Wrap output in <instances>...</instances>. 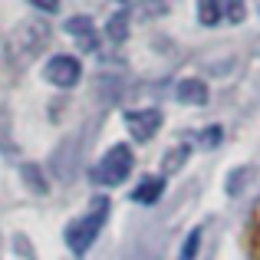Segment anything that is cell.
<instances>
[{
    "instance_id": "obj_1",
    "label": "cell",
    "mask_w": 260,
    "mask_h": 260,
    "mask_svg": "<svg viewBox=\"0 0 260 260\" xmlns=\"http://www.w3.org/2000/svg\"><path fill=\"white\" fill-rule=\"evenodd\" d=\"M109 217V201L106 198H95L92 201V211H89L86 217H79V221H73L70 228H66V244H70V250H76V254H86L89 247H92V241L99 237L102 224H106Z\"/></svg>"
},
{
    "instance_id": "obj_2",
    "label": "cell",
    "mask_w": 260,
    "mask_h": 260,
    "mask_svg": "<svg viewBox=\"0 0 260 260\" xmlns=\"http://www.w3.org/2000/svg\"><path fill=\"white\" fill-rule=\"evenodd\" d=\"M132 152H128V145H112L106 155H102V161L92 168V181L95 184H109V188H115V184H122L132 172Z\"/></svg>"
},
{
    "instance_id": "obj_3",
    "label": "cell",
    "mask_w": 260,
    "mask_h": 260,
    "mask_svg": "<svg viewBox=\"0 0 260 260\" xmlns=\"http://www.w3.org/2000/svg\"><path fill=\"white\" fill-rule=\"evenodd\" d=\"M79 76H83V66H79L76 56H53L50 63H46V79H50L53 86H59V89L76 86Z\"/></svg>"
},
{
    "instance_id": "obj_4",
    "label": "cell",
    "mask_w": 260,
    "mask_h": 260,
    "mask_svg": "<svg viewBox=\"0 0 260 260\" xmlns=\"http://www.w3.org/2000/svg\"><path fill=\"white\" fill-rule=\"evenodd\" d=\"M125 125L132 132L135 142L155 139V132L161 128V112L158 109H139V112H125Z\"/></svg>"
},
{
    "instance_id": "obj_5",
    "label": "cell",
    "mask_w": 260,
    "mask_h": 260,
    "mask_svg": "<svg viewBox=\"0 0 260 260\" xmlns=\"http://www.w3.org/2000/svg\"><path fill=\"white\" fill-rule=\"evenodd\" d=\"M175 95H178V102L201 106V102H208V86H204L201 79H181V83L175 86Z\"/></svg>"
},
{
    "instance_id": "obj_6",
    "label": "cell",
    "mask_w": 260,
    "mask_h": 260,
    "mask_svg": "<svg viewBox=\"0 0 260 260\" xmlns=\"http://www.w3.org/2000/svg\"><path fill=\"white\" fill-rule=\"evenodd\" d=\"M66 33H73L76 40H83V50H89V53L95 50V43H99L95 26H92V20H89V17H73L70 23H66Z\"/></svg>"
},
{
    "instance_id": "obj_7",
    "label": "cell",
    "mask_w": 260,
    "mask_h": 260,
    "mask_svg": "<svg viewBox=\"0 0 260 260\" xmlns=\"http://www.w3.org/2000/svg\"><path fill=\"white\" fill-rule=\"evenodd\" d=\"M161 191H165V178H148V181H142L132 191V201L135 204H155L161 198Z\"/></svg>"
},
{
    "instance_id": "obj_8",
    "label": "cell",
    "mask_w": 260,
    "mask_h": 260,
    "mask_svg": "<svg viewBox=\"0 0 260 260\" xmlns=\"http://www.w3.org/2000/svg\"><path fill=\"white\" fill-rule=\"evenodd\" d=\"M106 33H109V40L112 43H122V40L128 37V10H119L112 20L106 23Z\"/></svg>"
},
{
    "instance_id": "obj_9",
    "label": "cell",
    "mask_w": 260,
    "mask_h": 260,
    "mask_svg": "<svg viewBox=\"0 0 260 260\" xmlns=\"http://www.w3.org/2000/svg\"><path fill=\"white\" fill-rule=\"evenodd\" d=\"M198 20L204 26H214L221 20V0H198Z\"/></svg>"
},
{
    "instance_id": "obj_10",
    "label": "cell",
    "mask_w": 260,
    "mask_h": 260,
    "mask_svg": "<svg viewBox=\"0 0 260 260\" xmlns=\"http://www.w3.org/2000/svg\"><path fill=\"white\" fill-rule=\"evenodd\" d=\"M23 178H26V184H30L37 194H43V191H46V181L40 178V168L37 165H23Z\"/></svg>"
},
{
    "instance_id": "obj_11",
    "label": "cell",
    "mask_w": 260,
    "mask_h": 260,
    "mask_svg": "<svg viewBox=\"0 0 260 260\" xmlns=\"http://www.w3.org/2000/svg\"><path fill=\"white\" fill-rule=\"evenodd\" d=\"M198 244H201V231H191V234H188V241H184V247H181V260H194V254H198Z\"/></svg>"
},
{
    "instance_id": "obj_12",
    "label": "cell",
    "mask_w": 260,
    "mask_h": 260,
    "mask_svg": "<svg viewBox=\"0 0 260 260\" xmlns=\"http://www.w3.org/2000/svg\"><path fill=\"white\" fill-rule=\"evenodd\" d=\"M244 17H247V4L244 0H228V20L231 23H241Z\"/></svg>"
},
{
    "instance_id": "obj_13",
    "label": "cell",
    "mask_w": 260,
    "mask_h": 260,
    "mask_svg": "<svg viewBox=\"0 0 260 260\" xmlns=\"http://www.w3.org/2000/svg\"><path fill=\"white\" fill-rule=\"evenodd\" d=\"M172 152H175V155H168L165 172H175V168H178V165H184V158H188V148H184V145H181V148H172Z\"/></svg>"
},
{
    "instance_id": "obj_14",
    "label": "cell",
    "mask_w": 260,
    "mask_h": 260,
    "mask_svg": "<svg viewBox=\"0 0 260 260\" xmlns=\"http://www.w3.org/2000/svg\"><path fill=\"white\" fill-rule=\"evenodd\" d=\"M37 10H43V13H56L59 10V0H30Z\"/></svg>"
}]
</instances>
